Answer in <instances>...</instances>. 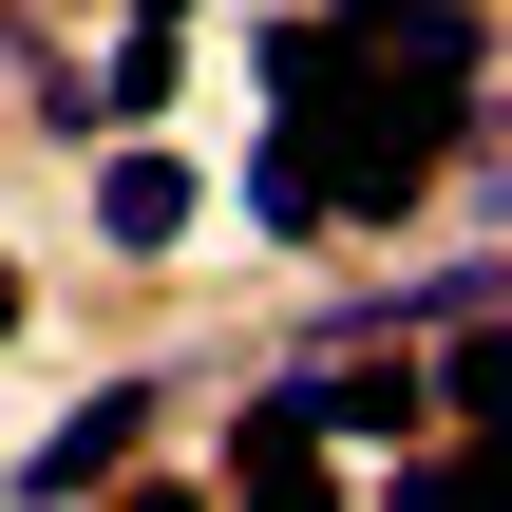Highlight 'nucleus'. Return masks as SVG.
Returning a JSON list of instances; mask_svg holds the SVG:
<instances>
[{"instance_id": "nucleus-1", "label": "nucleus", "mask_w": 512, "mask_h": 512, "mask_svg": "<svg viewBox=\"0 0 512 512\" xmlns=\"http://www.w3.org/2000/svg\"><path fill=\"white\" fill-rule=\"evenodd\" d=\"M152 456V380H114V399H76L38 456H19V494H95V475H133Z\"/></svg>"}, {"instance_id": "nucleus-2", "label": "nucleus", "mask_w": 512, "mask_h": 512, "mask_svg": "<svg viewBox=\"0 0 512 512\" xmlns=\"http://www.w3.org/2000/svg\"><path fill=\"white\" fill-rule=\"evenodd\" d=\"M228 494H266V512L342 494V475H323V418H304V399H247V418H228Z\"/></svg>"}, {"instance_id": "nucleus-5", "label": "nucleus", "mask_w": 512, "mask_h": 512, "mask_svg": "<svg viewBox=\"0 0 512 512\" xmlns=\"http://www.w3.org/2000/svg\"><path fill=\"white\" fill-rule=\"evenodd\" d=\"M285 399H304V418H323V437H380V456H399V437H418V418H437V399H418V380H399V361H323V380H285Z\"/></svg>"}, {"instance_id": "nucleus-6", "label": "nucleus", "mask_w": 512, "mask_h": 512, "mask_svg": "<svg viewBox=\"0 0 512 512\" xmlns=\"http://www.w3.org/2000/svg\"><path fill=\"white\" fill-rule=\"evenodd\" d=\"M494 399H512V342H494V304H475L456 361H437V418H494Z\"/></svg>"}, {"instance_id": "nucleus-8", "label": "nucleus", "mask_w": 512, "mask_h": 512, "mask_svg": "<svg viewBox=\"0 0 512 512\" xmlns=\"http://www.w3.org/2000/svg\"><path fill=\"white\" fill-rule=\"evenodd\" d=\"M133 19H190V0H133Z\"/></svg>"}, {"instance_id": "nucleus-7", "label": "nucleus", "mask_w": 512, "mask_h": 512, "mask_svg": "<svg viewBox=\"0 0 512 512\" xmlns=\"http://www.w3.org/2000/svg\"><path fill=\"white\" fill-rule=\"evenodd\" d=\"M0 342H19V266H0Z\"/></svg>"}, {"instance_id": "nucleus-3", "label": "nucleus", "mask_w": 512, "mask_h": 512, "mask_svg": "<svg viewBox=\"0 0 512 512\" xmlns=\"http://www.w3.org/2000/svg\"><path fill=\"white\" fill-rule=\"evenodd\" d=\"M190 209H209L190 152H114V171H95V247H190Z\"/></svg>"}, {"instance_id": "nucleus-4", "label": "nucleus", "mask_w": 512, "mask_h": 512, "mask_svg": "<svg viewBox=\"0 0 512 512\" xmlns=\"http://www.w3.org/2000/svg\"><path fill=\"white\" fill-rule=\"evenodd\" d=\"M76 114H95V133H152V114H171V19H133V38L95 57V95L57 76V133H76Z\"/></svg>"}]
</instances>
